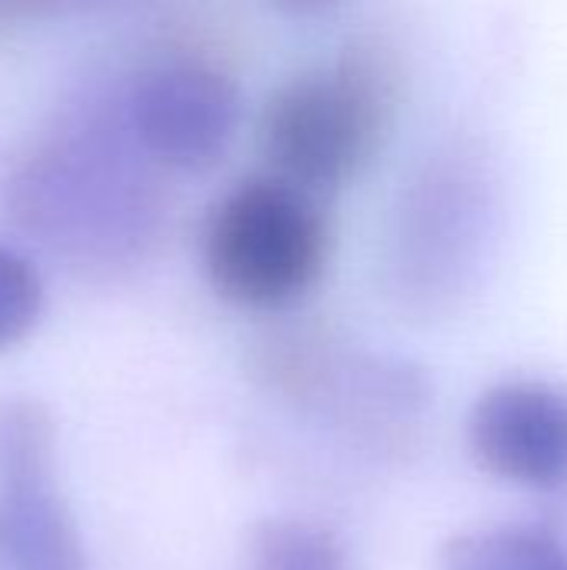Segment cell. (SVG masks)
<instances>
[{
	"instance_id": "cell-4",
	"label": "cell",
	"mask_w": 567,
	"mask_h": 570,
	"mask_svg": "<svg viewBox=\"0 0 567 570\" xmlns=\"http://www.w3.org/2000/svg\"><path fill=\"white\" fill-rule=\"evenodd\" d=\"M498 214L495 177L481 154L451 147L424 160L394 214V271L404 281L431 274V287L471 271Z\"/></svg>"
},
{
	"instance_id": "cell-2",
	"label": "cell",
	"mask_w": 567,
	"mask_h": 570,
	"mask_svg": "<svg viewBox=\"0 0 567 570\" xmlns=\"http://www.w3.org/2000/svg\"><path fill=\"white\" fill-rule=\"evenodd\" d=\"M334 227L324 197L271 170L241 177L204 214L201 267L211 291L244 311H284L328 274Z\"/></svg>"
},
{
	"instance_id": "cell-6",
	"label": "cell",
	"mask_w": 567,
	"mask_h": 570,
	"mask_svg": "<svg viewBox=\"0 0 567 570\" xmlns=\"http://www.w3.org/2000/svg\"><path fill=\"white\" fill-rule=\"evenodd\" d=\"M475 461L511 484L567 488V391L541 381H505L478 397L468 417Z\"/></svg>"
},
{
	"instance_id": "cell-9",
	"label": "cell",
	"mask_w": 567,
	"mask_h": 570,
	"mask_svg": "<svg viewBox=\"0 0 567 570\" xmlns=\"http://www.w3.org/2000/svg\"><path fill=\"white\" fill-rule=\"evenodd\" d=\"M43 314V281L37 264L10 247L0 244V351L17 347Z\"/></svg>"
},
{
	"instance_id": "cell-3",
	"label": "cell",
	"mask_w": 567,
	"mask_h": 570,
	"mask_svg": "<svg viewBox=\"0 0 567 570\" xmlns=\"http://www.w3.org/2000/svg\"><path fill=\"white\" fill-rule=\"evenodd\" d=\"M244 117L241 87L207 60L174 57L134 77L124 97V130L137 150L167 170L214 167L234 144Z\"/></svg>"
},
{
	"instance_id": "cell-8",
	"label": "cell",
	"mask_w": 567,
	"mask_h": 570,
	"mask_svg": "<svg viewBox=\"0 0 567 570\" xmlns=\"http://www.w3.org/2000/svg\"><path fill=\"white\" fill-rule=\"evenodd\" d=\"M247 570H348L341 541L311 521H264L251 538Z\"/></svg>"
},
{
	"instance_id": "cell-7",
	"label": "cell",
	"mask_w": 567,
	"mask_h": 570,
	"mask_svg": "<svg viewBox=\"0 0 567 570\" xmlns=\"http://www.w3.org/2000/svg\"><path fill=\"white\" fill-rule=\"evenodd\" d=\"M441 570H567V551L545 528H481L448 541Z\"/></svg>"
},
{
	"instance_id": "cell-5",
	"label": "cell",
	"mask_w": 567,
	"mask_h": 570,
	"mask_svg": "<svg viewBox=\"0 0 567 570\" xmlns=\"http://www.w3.org/2000/svg\"><path fill=\"white\" fill-rule=\"evenodd\" d=\"M0 570H87L53 488V424L43 407H0Z\"/></svg>"
},
{
	"instance_id": "cell-1",
	"label": "cell",
	"mask_w": 567,
	"mask_h": 570,
	"mask_svg": "<svg viewBox=\"0 0 567 570\" xmlns=\"http://www.w3.org/2000/svg\"><path fill=\"white\" fill-rule=\"evenodd\" d=\"M401 100V53L384 37L348 40L267 94L257 114L264 170L317 197L358 184L388 150Z\"/></svg>"
},
{
	"instance_id": "cell-10",
	"label": "cell",
	"mask_w": 567,
	"mask_h": 570,
	"mask_svg": "<svg viewBox=\"0 0 567 570\" xmlns=\"http://www.w3.org/2000/svg\"><path fill=\"white\" fill-rule=\"evenodd\" d=\"M267 3L291 20H317L334 13L344 0H267Z\"/></svg>"
}]
</instances>
